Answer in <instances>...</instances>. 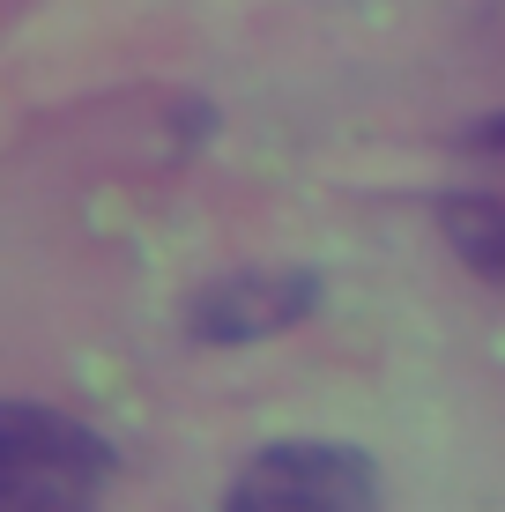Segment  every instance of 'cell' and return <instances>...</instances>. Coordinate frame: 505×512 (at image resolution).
Here are the masks:
<instances>
[{"instance_id":"cell-1","label":"cell","mask_w":505,"mask_h":512,"mask_svg":"<svg viewBox=\"0 0 505 512\" xmlns=\"http://www.w3.org/2000/svg\"><path fill=\"white\" fill-rule=\"evenodd\" d=\"M119 475V446L97 423L8 401L0 409V512H97Z\"/></svg>"},{"instance_id":"cell-2","label":"cell","mask_w":505,"mask_h":512,"mask_svg":"<svg viewBox=\"0 0 505 512\" xmlns=\"http://www.w3.org/2000/svg\"><path fill=\"white\" fill-rule=\"evenodd\" d=\"M223 512H387V490L372 453L335 438H283L231 475Z\"/></svg>"},{"instance_id":"cell-3","label":"cell","mask_w":505,"mask_h":512,"mask_svg":"<svg viewBox=\"0 0 505 512\" xmlns=\"http://www.w3.org/2000/svg\"><path fill=\"white\" fill-rule=\"evenodd\" d=\"M320 297H327V282L312 268H238L186 305V334L201 349H246V342L305 327L320 312Z\"/></svg>"},{"instance_id":"cell-4","label":"cell","mask_w":505,"mask_h":512,"mask_svg":"<svg viewBox=\"0 0 505 512\" xmlns=\"http://www.w3.org/2000/svg\"><path fill=\"white\" fill-rule=\"evenodd\" d=\"M439 231L461 253L468 275H483V282L505 290V193H468V186L446 193L439 201Z\"/></svg>"},{"instance_id":"cell-5","label":"cell","mask_w":505,"mask_h":512,"mask_svg":"<svg viewBox=\"0 0 505 512\" xmlns=\"http://www.w3.org/2000/svg\"><path fill=\"white\" fill-rule=\"evenodd\" d=\"M461 149H468V156H505V112H498V119H483V127H468V134H461Z\"/></svg>"}]
</instances>
